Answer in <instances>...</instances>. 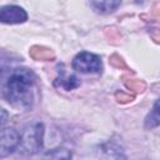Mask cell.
<instances>
[{
	"instance_id": "cell-1",
	"label": "cell",
	"mask_w": 160,
	"mask_h": 160,
	"mask_svg": "<svg viewBox=\"0 0 160 160\" xmlns=\"http://www.w3.org/2000/svg\"><path fill=\"white\" fill-rule=\"evenodd\" d=\"M0 89L12 106L28 110L36 99V76L30 69L22 66L1 69Z\"/></svg>"
},
{
	"instance_id": "cell-2",
	"label": "cell",
	"mask_w": 160,
	"mask_h": 160,
	"mask_svg": "<svg viewBox=\"0 0 160 160\" xmlns=\"http://www.w3.org/2000/svg\"><path fill=\"white\" fill-rule=\"evenodd\" d=\"M42 140H44V125L39 121H35L32 124H29L24 128L20 141H19V149L20 152L24 155H32L40 151L42 148Z\"/></svg>"
},
{
	"instance_id": "cell-3",
	"label": "cell",
	"mask_w": 160,
	"mask_h": 160,
	"mask_svg": "<svg viewBox=\"0 0 160 160\" xmlns=\"http://www.w3.org/2000/svg\"><path fill=\"white\" fill-rule=\"evenodd\" d=\"M72 68L76 71L82 72V74H99L101 72L102 64H101L100 56L92 52L82 51V52H79L74 58Z\"/></svg>"
},
{
	"instance_id": "cell-4",
	"label": "cell",
	"mask_w": 160,
	"mask_h": 160,
	"mask_svg": "<svg viewBox=\"0 0 160 160\" xmlns=\"http://www.w3.org/2000/svg\"><path fill=\"white\" fill-rule=\"evenodd\" d=\"M20 135L15 129H5L0 134V158L10 155L18 146Z\"/></svg>"
},
{
	"instance_id": "cell-5",
	"label": "cell",
	"mask_w": 160,
	"mask_h": 160,
	"mask_svg": "<svg viewBox=\"0 0 160 160\" xmlns=\"http://www.w3.org/2000/svg\"><path fill=\"white\" fill-rule=\"evenodd\" d=\"M26 11L16 5H6L0 8V22L2 24H21L26 21Z\"/></svg>"
},
{
	"instance_id": "cell-6",
	"label": "cell",
	"mask_w": 160,
	"mask_h": 160,
	"mask_svg": "<svg viewBox=\"0 0 160 160\" xmlns=\"http://www.w3.org/2000/svg\"><path fill=\"white\" fill-rule=\"evenodd\" d=\"M54 86L59 88V89H62L65 91H70V90H74V89L80 86V80L75 75H64V74H61L60 76H58L55 79Z\"/></svg>"
},
{
	"instance_id": "cell-7",
	"label": "cell",
	"mask_w": 160,
	"mask_h": 160,
	"mask_svg": "<svg viewBox=\"0 0 160 160\" xmlns=\"http://www.w3.org/2000/svg\"><path fill=\"white\" fill-rule=\"evenodd\" d=\"M91 6L101 12V14H109L116 10L121 2V0H89Z\"/></svg>"
},
{
	"instance_id": "cell-8",
	"label": "cell",
	"mask_w": 160,
	"mask_h": 160,
	"mask_svg": "<svg viewBox=\"0 0 160 160\" xmlns=\"http://www.w3.org/2000/svg\"><path fill=\"white\" fill-rule=\"evenodd\" d=\"M30 56L34 60H41V61H49V60H54L55 59V52L45 46H40V45H34L30 48L29 50Z\"/></svg>"
},
{
	"instance_id": "cell-9",
	"label": "cell",
	"mask_w": 160,
	"mask_h": 160,
	"mask_svg": "<svg viewBox=\"0 0 160 160\" xmlns=\"http://www.w3.org/2000/svg\"><path fill=\"white\" fill-rule=\"evenodd\" d=\"M159 121H160V116H159V101H155L151 112L148 115V118L145 120V126L146 128H150V129L156 128L159 125Z\"/></svg>"
},
{
	"instance_id": "cell-10",
	"label": "cell",
	"mask_w": 160,
	"mask_h": 160,
	"mask_svg": "<svg viewBox=\"0 0 160 160\" xmlns=\"http://www.w3.org/2000/svg\"><path fill=\"white\" fill-rule=\"evenodd\" d=\"M125 86L134 91V92H142L146 89V84L142 80H136V79H130V80H125Z\"/></svg>"
},
{
	"instance_id": "cell-11",
	"label": "cell",
	"mask_w": 160,
	"mask_h": 160,
	"mask_svg": "<svg viewBox=\"0 0 160 160\" xmlns=\"http://www.w3.org/2000/svg\"><path fill=\"white\" fill-rule=\"evenodd\" d=\"M110 64L114 66V68H116V69H120V70H129V68H128V65L125 64V61L122 60V58H120L118 54H112L111 56H110Z\"/></svg>"
},
{
	"instance_id": "cell-12",
	"label": "cell",
	"mask_w": 160,
	"mask_h": 160,
	"mask_svg": "<svg viewBox=\"0 0 160 160\" xmlns=\"http://www.w3.org/2000/svg\"><path fill=\"white\" fill-rule=\"evenodd\" d=\"M115 99H116L119 102H121V104H126V102L132 101V100H134V96L130 95V94H126V92H124V91H116V92H115Z\"/></svg>"
},
{
	"instance_id": "cell-13",
	"label": "cell",
	"mask_w": 160,
	"mask_h": 160,
	"mask_svg": "<svg viewBox=\"0 0 160 160\" xmlns=\"http://www.w3.org/2000/svg\"><path fill=\"white\" fill-rule=\"evenodd\" d=\"M8 118H9L8 111L0 106V131H1L2 128L5 126V124H6V121H8Z\"/></svg>"
},
{
	"instance_id": "cell-14",
	"label": "cell",
	"mask_w": 160,
	"mask_h": 160,
	"mask_svg": "<svg viewBox=\"0 0 160 160\" xmlns=\"http://www.w3.org/2000/svg\"><path fill=\"white\" fill-rule=\"evenodd\" d=\"M105 35L109 38V39H111V40H119L120 39V34L116 31V29H106L105 30Z\"/></svg>"
}]
</instances>
